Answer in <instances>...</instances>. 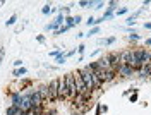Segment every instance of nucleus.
Returning <instances> with one entry per match:
<instances>
[{
  "label": "nucleus",
  "instance_id": "1",
  "mask_svg": "<svg viewBox=\"0 0 151 115\" xmlns=\"http://www.w3.org/2000/svg\"><path fill=\"white\" fill-rule=\"evenodd\" d=\"M77 72H79V74H81V77H83V81H84V86H86V89H88V93H94V91H96V88H94V83H93V72L86 67V65H84V67H81Z\"/></svg>",
  "mask_w": 151,
  "mask_h": 115
},
{
  "label": "nucleus",
  "instance_id": "2",
  "mask_svg": "<svg viewBox=\"0 0 151 115\" xmlns=\"http://www.w3.org/2000/svg\"><path fill=\"white\" fill-rule=\"evenodd\" d=\"M26 93H28L29 100H31V103H33V108H40V106H45V101L41 100V96H40V93H38L36 88H31V89H28Z\"/></svg>",
  "mask_w": 151,
  "mask_h": 115
},
{
  "label": "nucleus",
  "instance_id": "3",
  "mask_svg": "<svg viewBox=\"0 0 151 115\" xmlns=\"http://www.w3.org/2000/svg\"><path fill=\"white\" fill-rule=\"evenodd\" d=\"M65 81H67V89H69V100H74L77 96V86H76V79L74 74H65Z\"/></svg>",
  "mask_w": 151,
  "mask_h": 115
},
{
  "label": "nucleus",
  "instance_id": "4",
  "mask_svg": "<svg viewBox=\"0 0 151 115\" xmlns=\"http://www.w3.org/2000/svg\"><path fill=\"white\" fill-rule=\"evenodd\" d=\"M57 79H58V96H60V100H69V89H67L65 76H60Z\"/></svg>",
  "mask_w": 151,
  "mask_h": 115
},
{
  "label": "nucleus",
  "instance_id": "5",
  "mask_svg": "<svg viewBox=\"0 0 151 115\" xmlns=\"http://www.w3.org/2000/svg\"><path fill=\"white\" fill-rule=\"evenodd\" d=\"M48 89H50V101H58V79H53L48 83Z\"/></svg>",
  "mask_w": 151,
  "mask_h": 115
},
{
  "label": "nucleus",
  "instance_id": "6",
  "mask_svg": "<svg viewBox=\"0 0 151 115\" xmlns=\"http://www.w3.org/2000/svg\"><path fill=\"white\" fill-rule=\"evenodd\" d=\"M74 74V79H76V86H77V95H88V89L84 86V81L79 72H72Z\"/></svg>",
  "mask_w": 151,
  "mask_h": 115
},
{
  "label": "nucleus",
  "instance_id": "7",
  "mask_svg": "<svg viewBox=\"0 0 151 115\" xmlns=\"http://www.w3.org/2000/svg\"><path fill=\"white\" fill-rule=\"evenodd\" d=\"M117 76L120 77H131V76H136V70L131 67V65H120V67L117 69Z\"/></svg>",
  "mask_w": 151,
  "mask_h": 115
},
{
  "label": "nucleus",
  "instance_id": "8",
  "mask_svg": "<svg viewBox=\"0 0 151 115\" xmlns=\"http://www.w3.org/2000/svg\"><path fill=\"white\" fill-rule=\"evenodd\" d=\"M36 89H38V93H40V96H41V100L45 101V105L50 103V89H48V84H41Z\"/></svg>",
  "mask_w": 151,
  "mask_h": 115
},
{
  "label": "nucleus",
  "instance_id": "9",
  "mask_svg": "<svg viewBox=\"0 0 151 115\" xmlns=\"http://www.w3.org/2000/svg\"><path fill=\"white\" fill-rule=\"evenodd\" d=\"M19 108H21L24 114L33 110V103H31V100H29L28 93H22V101H21V106H19Z\"/></svg>",
  "mask_w": 151,
  "mask_h": 115
},
{
  "label": "nucleus",
  "instance_id": "10",
  "mask_svg": "<svg viewBox=\"0 0 151 115\" xmlns=\"http://www.w3.org/2000/svg\"><path fill=\"white\" fill-rule=\"evenodd\" d=\"M96 65L101 69V70H105V72L112 69V65H110V60H108V57H106V55H101V57L98 58V60H96Z\"/></svg>",
  "mask_w": 151,
  "mask_h": 115
},
{
  "label": "nucleus",
  "instance_id": "11",
  "mask_svg": "<svg viewBox=\"0 0 151 115\" xmlns=\"http://www.w3.org/2000/svg\"><path fill=\"white\" fill-rule=\"evenodd\" d=\"M106 57L110 60V65H112L113 70H117V69L120 67V62H119V53L117 52H110V53H106Z\"/></svg>",
  "mask_w": 151,
  "mask_h": 115
},
{
  "label": "nucleus",
  "instance_id": "12",
  "mask_svg": "<svg viewBox=\"0 0 151 115\" xmlns=\"http://www.w3.org/2000/svg\"><path fill=\"white\" fill-rule=\"evenodd\" d=\"M129 60H131V50L119 52V62H120V65H129Z\"/></svg>",
  "mask_w": 151,
  "mask_h": 115
},
{
  "label": "nucleus",
  "instance_id": "13",
  "mask_svg": "<svg viewBox=\"0 0 151 115\" xmlns=\"http://www.w3.org/2000/svg\"><path fill=\"white\" fill-rule=\"evenodd\" d=\"M21 101H22V93L21 91H14V93H10V105L14 106H21Z\"/></svg>",
  "mask_w": 151,
  "mask_h": 115
},
{
  "label": "nucleus",
  "instance_id": "14",
  "mask_svg": "<svg viewBox=\"0 0 151 115\" xmlns=\"http://www.w3.org/2000/svg\"><path fill=\"white\" fill-rule=\"evenodd\" d=\"M115 41H117V36H110V38H100V40H98V45H101V47H112Z\"/></svg>",
  "mask_w": 151,
  "mask_h": 115
},
{
  "label": "nucleus",
  "instance_id": "15",
  "mask_svg": "<svg viewBox=\"0 0 151 115\" xmlns=\"http://www.w3.org/2000/svg\"><path fill=\"white\" fill-rule=\"evenodd\" d=\"M115 79H117V70L110 69V70H106V72H105V84H108V83H113Z\"/></svg>",
  "mask_w": 151,
  "mask_h": 115
},
{
  "label": "nucleus",
  "instance_id": "16",
  "mask_svg": "<svg viewBox=\"0 0 151 115\" xmlns=\"http://www.w3.org/2000/svg\"><path fill=\"white\" fill-rule=\"evenodd\" d=\"M24 112L21 110V108H17V106L14 105H9L7 108H5V115H22Z\"/></svg>",
  "mask_w": 151,
  "mask_h": 115
},
{
  "label": "nucleus",
  "instance_id": "17",
  "mask_svg": "<svg viewBox=\"0 0 151 115\" xmlns=\"http://www.w3.org/2000/svg\"><path fill=\"white\" fill-rule=\"evenodd\" d=\"M53 24H55L57 28H62V26H65V16H64L62 12H58V14H57V17L53 19Z\"/></svg>",
  "mask_w": 151,
  "mask_h": 115
},
{
  "label": "nucleus",
  "instance_id": "18",
  "mask_svg": "<svg viewBox=\"0 0 151 115\" xmlns=\"http://www.w3.org/2000/svg\"><path fill=\"white\" fill-rule=\"evenodd\" d=\"M136 76L139 77V79H150L151 74L148 72V69H146V67H141V69H137V70H136Z\"/></svg>",
  "mask_w": 151,
  "mask_h": 115
},
{
  "label": "nucleus",
  "instance_id": "19",
  "mask_svg": "<svg viewBox=\"0 0 151 115\" xmlns=\"http://www.w3.org/2000/svg\"><path fill=\"white\" fill-rule=\"evenodd\" d=\"M26 74H28V69H26V67H19V69H14V72H12V76L16 77V79H19V77L22 79V77L26 76Z\"/></svg>",
  "mask_w": 151,
  "mask_h": 115
},
{
  "label": "nucleus",
  "instance_id": "20",
  "mask_svg": "<svg viewBox=\"0 0 151 115\" xmlns=\"http://www.w3.org/2000/svg\"><path fill=\"white\" fill-rule=\"evenodd\" d=\"M117 7H119V2H117V0H110V2H106V9L105 10H108V12H113V14H115Z\"/></svg>",
  "mask_w": 151,
  "mask_h": 115
},
{
  "label": "nucleus",
  "instance_id": "21",
  "mask_svg": "<svg viewBox=\"0 0 151 115\" xmlns=\"http://www.w3.org/2000/svg\"><path fill=\"white\" fill-rule=\"evenodd\" d=\"M98 33H100V26H94V28H89L88 33H84V36H86V38H91V36L98 34Z\"/></svg>",
  "mask_w": 151,
  "mask_h": 115
},
{
  "label": "nucleus",
  "instance_id": "22",
  "mask_svg": "<svg viewBox=\"0 0 151 115\" xmlns=\"http://www.w3.org/2000/svg\"><path fill=\"white\" fill-rule=\"evenodd\" d=\"M55 62H57V65H64L67 62V58H65V52H62L58 57H55Z\"/></svg>",
  "mask_w": 151,
  "mask_h": 115
},
{
  "label": "nucleus",
  "instance_id": "23",
  "mask_svg": "<svg viewBox=\"0 0 151 115\" xmlns=\"http://www.w3.org/2000/svg\"><path fill=\"white\" fill-rule=\"evenodd\" d=\"M125 14H129V7H119V9L115 10V17H119V16H125Z\"/></svg>",
  "mask_w": 151,
  "mask_h": 115
},
{
  "label": "nucleus",
  "instance_id": "24",
  "mask_svg": "<svg viewBox=\"0 0 151 115\" xmlns=\"http://www.w3.org/2000/svg\"><path fill=\"white\" fill-rule=\"evenodd\" d=\"M16 22H17V14H12L9 19L5 21V26H14Z\"/></svg>",
  "mask_w": 151,
  "mask_h": 115
},
{
  "label": "nucleus",
  "instance_id": "25",
  "mask_svg": "<svg viewBox=\"0 0 151 115\" xmlns=\"http://www.w3.org/2000/svg\"><path fill=\"white\" fill-rule=\"evenodd\" d=\"M41 14H43V16H50V14H52V5H50V4H45V5L41 7Z\"/></svg>",
  "mask_w": 151,
  "mask_h": 115
},
{
  "label": "nucleus",
  "instance_id": "26",
  "mask_svg": "<svg viewBox=\"0 0 151 115\" xmlns=\"http://www.w3.org/2000/svg\"><path fill=\"white\" fill-rule=\"evenodd\" d=\"M65 26H69L70 29L76 28L74 26V17H72V16H65Z\"/></svg>",
  "mask_w": 151,
  "mask_h": 115
},
{
  "label": "nucleus",
  "instance_id": "27",
  "mask_svg": "<svg viewBox=\"0 0 151 115\" xmlns=\"http://www.w3.org/2000/svg\"><path fill=\"white\" fill-rule=\"evenodd\" d=\"M136 21H137V19H134L132 16H127V17H125V24H127V28H131V26H136Z\"/></svg>",
  "mask_w": 151,
  "mask_h": 115
},
{
  "label": "nucleus",
  "instance_id": "28",
  "mask_svg": "<svg viewBox=\"0 0 151 115\" xmlns=\"http://www.w3.org/2000/svg\"><path fill=\"white\" fill-rule=\"evenodd\" d=\"M101 17H103V21H110V19H113V17H115V14H113V12H108V10H105Z\"/></svg>",
  "mask_w": 151,
  "mask_h": 115
},
{
  "label": "nucleus",
  "instance_id": "29",
  "mask_svg": "<svg viewBox=\"0 0 151 115\" xmlns=\"http://www.w3.org/2000/svg\"><path fill=\"white\" fill-rule=\"evenodd\" d=\"M127 40H129V41H139V40H141V34H137V33H131V34L127 36Z\"/></svg>",
  "mask_w": 151,
  "mask_h": 115
},
{
  "label": "nucleus",
  "instance_id": "30",
  "mask_svg": "<svg viewBox=\"0 0 151 115\" xmlns=\"http://www.w3.org/2000/svg\"><path fill=\"white\" fill-rule=\"evenodd\" d=\"M62 52H64V48L57 47L55 50H52V52H50V57H58V55H60V53H62Z\"/></svg>",
  "mask_w": 151,
  "mask_h": 115
},
{
  "label": "nucleus",
  "instance_id": "31",
  "mask_svg": "<svg viewBox=\"0 0 151 115\" xmlns=\"http://www.w3.org/2000/svg\"><path fill=\"white\" fill-rule=\"evenodd\" d=\"M94 21H96V19H94V17H91V16H89V17H88V21H86L84 24H86V26H88V28H94V26H96V22H94Z\"/></svg>",
  "mask_w": 151,
  "mask_h": 115
},
{
  "label": "nucleus",
  "instance_id": "32",
  "mask_svg": "<svg viewBox=\"0 0 151 115\" xmlns=\"http://www.w3.org/2000/svg\"><path fill=\"white\" fill-rule=\"evenodd\" d=\"M57 26L55 24H53V21H52V22H48V24H45V31H57Z\"/></svg>",
  "mask_w": 151,
  "mask_h": 115
},
{
  "label": "nucleus",
  "instance_id": "33",
  "mask_svg": "<svg viewBox=\"0 0 151 115\" xmlns=\"http://www.w3.org/2000/svg\"><path fill=\"white\" fill-rule=\"evenodd\" d=\"M105 5H106V2H96V4H94V9H96V10H101Z\"/></svg>",
  "mask_w": 151,
  "mask_h": 115
},
{
  "label": "nucleus",
  "instance_id": "34",
  "mask_svg": "<svg viewBox=\"0 0 151 115\" xmlns=\"http://www.w3.org/2000/svg\"><path fill=\"white\" fill-rule=\"evenodd\" d=\"M84 52H86V45H79L77 47V53L79 55H84Z\"/></svg>",
  "mask_w": 151,
  "mask_h": 115
},
{
  "label": "nucleus",
  "instance_id": "35",
  "mask_svg": "<svg viewBox=\"0 0 151 115\" xmlns=\"http://www.w3.org/2000/svg\"><path fill=\"white\" fill-rule=\"evenodd\" d=\"M101 52H103V48H96L94 52H91V53H89V57H96V55H100Z\"/></svg>",
  "mask_w": 151,
  "mask_h": 115
},
{
  "label": "nucleus",
  "instance_id": "36",
  "mask_svg": "<svg viewBox=\"0 0 151 115\" xmlns=\"http://www.w3.org/2000/svg\"><path fill=\"white\" fill-rule=\"evenodd\" d=\"M14 67H16V69H19V67H24V65H22V60H21V58H17V60H14Z\"/></svg>",
  "mask_w": 151,
  "mask_h": 115
},
{
  "label": "nucleus",
  "instance_id": "37",
  "mask_svg": "<svg viewBox=\"0 0 151 115\" xmlns=\"http://www.w3.org/2000/svg\"><path fill=\"white\" fill-rule=\"evenodd\" d=\"M129 101H131V103H136V101H137V93H132V95L129 96Z\"/></svg>",
  "mask_w": 151,
  "mask_h": 115
},
{
  "label": "nucleus",
  "instance_id": "38",
  "mask_svg": "<svg viewBox=\"0 0 151 115\" xmlns=\"http://www.w3.org/2000/svg\"><path fill=\"white\" fill-rule=\"evenodd\" d=\"M81 22H83V17H81V16L77 14V16L74 17V26H77V24H81Z\"/></svg>",
  "mask_w": 151,
  "mask_h": 115
},
{
  "label": "nucleus",
  "instance_id": "39",
  "mask_svg": "<svg viewBox=\"0 0 151 115\" xmlns=\"http://www.w3.org/2000/svg\"><path fill=\"white\" fill-rule=\"evenodd\" d=\"M4 55H5V50H4V47H0V65H2V60H4Z\"/></svg>",
  "mask_w": 151,
  "mask_h": 115
},
{
  "label": "nucleus",
  "instance_id": "40",
  "mask_svg": "<svg viewBox=\"0 0 151 115\" xmlns=\"http://www.w3.org/2000/svg\"><path fill=\"white\" fill-rule=\"evenodd\" d=\"M41 115H57V112H55V110H45Z\"/></svg>",
  "mask_w": 151,
  "mask_h": 115
},
{
  "label": "nucleus",
  "instance_id": "41",
  "mask_svg": "<svg viewBox=\"0 0 151 115\" xmlns=\"http://www.w3.org/2000/svg\"><path fill=\"white\" fill-rule=\"evenodd\" d=\"M36 41H38V43H45V36H43V34H38Z\"/></svg>",
  "mask_w": 151,
  "mask_h": 115
},
{
  "label": "nucleus",
  "instance_id": "42",
  "mask_svg": "<svg viewBox=\"0 0 151 115\" xmlns=\"http://www.w3.org/2000/svg\"><path fill=\"white\" fill-rule=\"evenodd\" d=\"M150 4H151V0H144V2H142V7H141V9H144V7H148Z\"/></svg>",
  "mask_w": 151,
  "mask_h": 115
},
{
  "label": "nucleus",
  "instance_id": "43",
  "mask_svg": "<svg viewBox=\"0 0 151 115\" xmlns=\"http://www.w3.org/2000/svg\"><path fill=\"white\" fill-rule=\"evenodd\" d=\"M94 22H96V26H100V24L103 22V17H96V21H94Z\"/></svg>",
  "mask_w": 151,
  "mask_h": 115
},
{
  "label": "nucleus",
  "instance_id": "44",
  "mask_svg": "<svg viewBox=\"0 0 151 115\" xmlns=\"http://www.w3.org/2000/svg\"><path fill=\"white\" fill-rule=\"evenodd\" d=\"M144 45H146V47H151V38H146V40H144Z\"/></svg>",
  "mask_w": 151,
  "mask_h": 115
},
{
  "label": "nucleus",
  "instance_id": "45",
  "mask_svg": "<svg viewBox=\"0 0 151 115\" xmlns=\"http://www.w3.org/2000/svg\"><path fill=\"white\" fill-rule=\"evenodd\" d=\"M144 29H151V21L150 22H144Z\"/></svg>",
  "mask_w": 151,
  "mask_h": 115
},
{
  "label": "nucleus",
  "instance_id": "46",
  "mask_svg": "<svg viewBox=\"0 0 151 115\" xmlns=\"http://www.w3.org/2000/svg\"><path fill=\"white\" fill-rule=\"evenodd\" d=\"M101 112H103V114H106V112H108V106L103 105V106H101Z\"/></svg>",
  "mask_w": 151,
  "mask_h": 115
},
{
  "label": "nucleus",
  "instance_id": "47",
  "mask_svg": "<svg viewBox=\"0 0 151 115\" xmlns=\"http://www.w3.org/2000/svg\"><path fill=\"white\" fill-rule=\"evenodd\" d=\"M2 5H5V2H4V0H0V7H2Z\"/></svg>",
  "mask_w": 151,
  "mask_h": 115
},
{
  "label": "nucleus",
  "instance_id": "48",
  "mask_svg": "<svg viewBox=\"0 0 151 115\" xmlns=\"http://www.w3.org/2000/svg\"><path fill=\"white\" fill-rule=\"evenodd\" d=\"M150 64H151V48H150Z\"/></svg>",
  "mask_w": 151,
  "mask_h": 115
},
{
  "label": "nucleus",
  "instance_id": "49",
  "mask_svg": "<svg viewBox=\"0 0 151 115\" xmlns=\"http://www.w3.org/2000/svg\"><path fill=\"white\" fill-rule=\"evenodd\" d=\"M150 79H151V77H150Z\"/></svg>",
  "mask_w": 151,
  "mask_h": 115
}]
</instances>
